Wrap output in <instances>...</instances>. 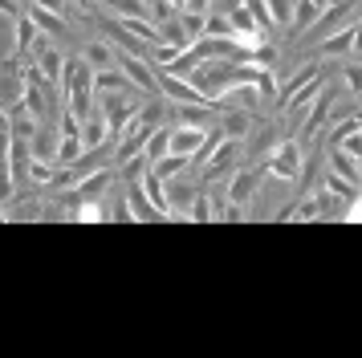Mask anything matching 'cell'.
<instances>
[{"label":"cell","mask_w":362,"mask_h":358,"mask_svg":"<svg viewBox=\"0 0 362 358\" xmlns=\"http://www.w3.org/2000/svg\"><path fill=\"white\" fill-rule=\"evenodd\" d=\"M78 134H82V146H86V151H94V146H102L106 139H110V122H106L98 110H94L86 122H78Z\"/></svg>","instance_id":"cell-9"},{"label":"cell","mask_w":362,"mask_h":358,"mask_svg":"<svg viewBox=\"0 0 362 358\" xmlns=\"http://www.w3.org/2000/svg\"><path fill=\"white\" fill-rule=\"evenodd\" d=\"M326 192L350 204V200H354V192H358V179H346V175H338V171H329V175H326Z\"/></svg>","instance_id":"cell-16"},{"label":"cell","mask_w":362,"mask_h":358,"mask_svg":"<svg viewBox=\"0 0 362 358\" xmlns=\"http://www.w3.org/2000/svg\"><path fill=\"white\" fill-rule=\"evenodd\" d=\"M143 4H147V13H151V8H155V4H159V0H143Z\"/></svg>","instance_id":"cell-24"},{"label":"cell","mask_w":362,"mask_h":358,"mask_svg":"<svg viewBox=\"0 0 362 358\" xmlns=\"http://www.w3.org/2000/svg\"><path fill=\"white\" fill-rule=\"evenodd\" d=\"M127 204H131L134 220H167L163 212L151 204V195L143 192V179H131V183H127Z\"/></svg>","instance_id":"cell-5"},{"label":"cell","mask_w":362,"mask_h":358,"mask_svg":"<svg viewBox=\"0 0 362 358\" xmlns=\"http://www.w3.org/2000/svg\"><path fill=\"white\" fill-rule=\"evenodd\" d=\"M187 220H216V212H212V204L204 200V195H196V204L187 208Z\"/></svg>","instance_id":"cell-22"},{"label":"cell","mask_w":362,"mask_h":358,"mask_svg":"<svg viewBox=\"0 0 362 358\" xmlns=\"http://www.w3.org/2000/svg\"><path fill=\"white\" fill-rule=\"evenodd\" d=\"M212 130H216V127H212ZM204 139H208V130H204V127H187V122H183V127L171 130V151L192 159L199 146H204Z\"/></svg>","instance_id":"cell-8"},{"label":"cell","mask_w":362,"mask_h":358,"mask_svg":"<svg viewBox=\"0 0 362 358\" xmlns=\"http://www.w3.org/2000/svg\"><path fill=\"white\" fill-rule=\"evenodd\" d=\"M220 134L224 139H232V143H240V139H248L252 134V118H248V110H236V106H220Z\"/></svg>","instance_id":"cell-3"},{"label":"cell","mask_w":362,"mask_h":358,"mask_svg":"<svg viewBox=\"0 0 362 358\" xmlns=\"http://www.w3.org/2000/svg\"><path fill=\"white\" fill-rule=\"evenodd\" d=\"M313 4H317V8H329V4H334V0H313Z\"/></svg>","instance_id":"cell-23"},{"label":"cell","mask_w":362,"mask_h":358,"mask_svg":"<svg viewBox=\"0 0 362 358\" xmlns=\"http://www.w3.org/2000/svg\"><path fill=\"white\" fill-rule=\"evenodd\" d=\"M102 8H115L122 16H147V4L143 0H102Z\"/></svg>","instance_id":"cell-19"},{"label":"cell","mask_w":362,"mask_h":358,"mask_svg":"<svg viewBox=\"0 0 362 358\" xmlns=\"http://www.w3.org/2000/svg\"><path fill=\"white\" fill-rule=\"evenodd\" d=\"M204 37H232L228 13H208L204 16Z\"/></svg>","instance_id":"cell-18"},{"label":"cell","mask_w":362,"mask_h":358,"mask_svg":"<svg viewBox=\"0 0 362 358\" xmlns=\"http://www.w3.org/2000/svg\"><path fill=\"white\" fill-rule=\"evenodd\" d=\"M281 151L273 155V163H269V171L273 175H281L285 183H293V179H301V143H293V139H285V143H277Z\"/></svg>","instance_id":"cell-1"},{"label":"cell","mask_w":362,"mask_h":358,"mask_svg":"<svg viewBox=\"0 0 362 358\" xmlns=\"http://www.w3.org/2000/svg\"><path fill=\"white\" fill-rule=\"evenodd\" d=\"M17 57V16L0 13V62H13Z\"/></svg>","instance_id":"cell-11"},{"label":"cell","mask_w":362,"mask_h":358,"mask_svg":"<svg viewBox=\"0 0 362 358\" xmlns=\"http://www.w3.org/2000/svg\"><path fill=\"white\" fill-rule=\"evenodd\" d=\"M21 62L13 57V62H0V106L8 110V106H17L21 94H25V81H21Z\"/></svg>","instance_id":"cell-2"},{"label":"cell","mask_w":362,"mask_h":358,"mask_svg":"<svg viewBox=\"0 0 362 358\" xmlns=\"http://www.w3.org/2000/svg\"><path fill=\"white\" fill-rule=\"evenodd\" d=\"M143 155H147V163H159L163 155H171V130H155V134H147Z\"/></svg>","instance_id":"cell-15"},{"label":"cell","mask_w":362,"mask_h":358,"mask_svg":"<svg viewBox=\"0 0 362 358\" xmlns=\"http://www.w3.org/2000/svg\"><path fill=\"white\" fill-rule=\"evenodd\" d=\"M264 167H252V171H240V175H232L228 183V200H236V204H245L248 195L257 192V183H261Z\"/></svg>","instance_id":"cell-10"},{"label":"cell","mask_w":362,"mask_h":358,"mask_svg":"<svg viewBox=\"0 0 362 358\" xmlns=\"http://www.w3.org/2000/svg\"><path fill=\"white\" fill-rule=\"evenodd\" d=\"M187 163H192L187 155H175V151H171V155H163L159 163H151V171H155V175H159V179L167 183V179L183 175V171H187Z\"/></svg>","instance_id":"cell-13"},{"label":"cell","mask_w":362,"mask_h":358,"mask_svg":"<svg viewBox=\"0 0 362 358\" xmlns=\"http://www.w3.org/2000/svg\"><path fill=\"white\" fill-rule=\"evenodd\" d=\"M338 146H342L346 155L362 159V130H350V134H342V139H338Z\"/></svg>","instance_id":"cell-21"},{"label":"cell","mask_w":362,"mask_h":358,"mask_svg":"<svg viewBox=\"0 0 362 358\" xmlns=\"http://www.w3.org/2000/svg\"><path fill=\"white\" fill-rule=\"evenodd\" d=\"M342 81L350 94H362V65H342Z\"/></svg>","instance_id":"cell-20"},{"label":"cell","mask_w":362,"mask_h":358,"mask_svg":"<svg viewBox=\"0 0 362 358\" xmlns=\"http://www.w3.org/2000/svg\"><path fill=\"white\" fill-rule=\"evenodd\" d=\"M317 49H322V57H346V53H354L358 49V25H342V29L334 33V37H326Z\"/></svg>","instance_id":"cell-6"},{"label":"cell","mask_w":362,"mask_h":358,"mask_svg":"<svg viewBox=\"0 0 362 358\" xmlns=\"http://www.w3.org/2000/svg\"><path fill=\"white\" fill-rule=\"evenodd\" d=\"M57 127H49L45 118L37 122V130H33V139H29V146H33V159H41V163H57Z\"/></svg>","instance_id":"cell-4"},{"label":"cell","mask_w":362,"mask_h":358,"mask_svg":"<svg viewBox=\"0 0 362 358\" xmlns=\"http://www.w3.org/2000/svg\"><path fill=\"white\" fill-rule=\"evenodd\" d=\"M167 183H171V187H167V216H187V208H192V204H196V187H192V183H183L180 175L175 179H167Z\"/></svg>","instance_id":"cell-7"},{"label":"cell","mask_w":362,"mask_h":358,"mask_svg":"<svg viewBox=\"0 0 362 358\" xmlns=\"http://www.w3.org/2000/svg\"><path fill=\"white\" fill-rule=\"evenodd\" d=\"M329 163H334V171L346 179H362L358 175V163H354V155H346L342 146H329Z\"/></svg>","instance_id":"cell-17"},{"label":"cell","mask_w":362,"mask_h":358,"mask_svg":"<svg viewBox=\"0 0 362 358\" xmlns=\"http://www.w3.org/2000/svg\"><path fill=\"white\" fill-rule=\"evenodd\" d=\"M82 57H86V65L98 74V69H110V65H115V49L106 45V41H90V45L82 49Z\"/></svg>","instance_id":"cell-12"},{"label":"cell","mask_w":362,"mask_h":358,"mask_svg":"<svg viewBox=\"0 0 362 358\" xmlns=\"http://www.w3.org/2000/svg\"><path fill=\"white\" fill-rule=\"evenodd\" d=\"M25 13L37 21V29H41V33H49V37H66V25H62V21L49 13V8H41V4H29Z\"/></svg>","instance_id":"cell-14"}]
</instances>
